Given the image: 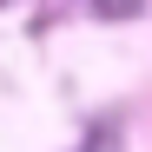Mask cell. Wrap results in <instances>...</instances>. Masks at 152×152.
<instances>
[{
    "instance_id": "cell-1",
    "label": "cell",
    "mask_w": 152,
    "mask_h": 152,
    "mask_svg": "<svg viewBox=\"0 0 152 152\" xmlns=\"http://www.w3.org/2000/svg\"><path fill=\"white\" fill-rule=\"evenodd\" d=\"M93 7H99V13H106V20H126V13H139V7H145V0H93Z\"/></svg>"
}]
</instances>
